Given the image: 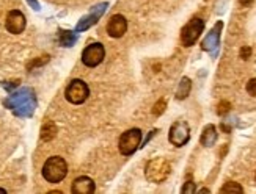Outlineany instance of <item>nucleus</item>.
Listing matches in <instances>:
<instances>
[{"instance_id": "f257e3e1", "label": "nucleus", "mask_w": 256, "mask_h": 194, "mask_svg": "<svg viewBox=\"0 0 256 194\" xmlns=\"http://www.w3.org/2000/svg\"><path fill=\"white\" fill-rule=\"evenodd\" d=\"M3 104L10 108L16 116L30 117L36 108V97H35V92L30 88H22L19 91L13 92Z\"/></svg>"}, {"instance_id": "f03ea898", "label": "nucleus", "mask_w": 256, "mask_h": 194, "mask_svg": "<svg viewBox=\"0 0 256 194\" xmlns=\"http://www.w3.org/2000/svg\"><path fill=\"white\" fill-rule=\"evenodd\" d=\"M68 164L61 156H51L43 166V177L49 183H58L66 177Z\"/></svg>"}, {"instance_id": "7ed1b4c3", "label": "nucleus", "mask_w": 256, "mask_h": 194, "mask_svg": "<svg viewBox=\"0 0 256 194\" xmlns=\"http://www.w3.org/2000/svg\"><path fill=\"white\" fill-rule=\"evenodd\" d=\"M171 172V166L165 158H153L146 164L145 175L150 182L160 183L165 180Z\"/></svg>"}, {"instance_id": "20e7f679", "label": "nucleus", "mask_w": 256, "mask_h": 194, "mask_svg": "<svg viewBox=\"0 0 256 194\" xmlns=\"http://www.w3.org/2000/svg\"><path fill=\"white\" fill-rule=\"evenodd\" d=\"M205 30V21L200 19V17H194L192 21H189V24L182 29L181 32V42L186 47H190L197 42V39L200 38V35Z\"/></svg>"}, {"instance_id": "39448f33", "label": "nucleus", "mask_w": 256, "mask_h": 194, "mask_svg": "<svg viewBox=\"0 0 256 194\" xmlns=\"http://www.w3.org/2000/svg\"><path fill=\"white\" fill-rule=\"evenodd\" d=\"M140 141H142V130L140 128H131V130H127L121 135L118 147H120V152L123 155L129 156L139 149Z\"/></svg>"}, {"instance_id": "423d86ee", "label": "nucleus", "mask_w": 256, "mask_h": 194, "mask_svg": "<svg viewBox=\"0 0 256 194\" xmlns=\"http://www.w3.org/2000/svg\"><path fill=\"white\" fill-rule=\"evenodd\" d=\"M65 96H66L68 102L74 104V105H80V104H84L85 100L88 99L90 89H88L85 81H82V80H72L69 85H68L66 91H65Z\"/></svg>"}, {"instance_id": "0eeeda50", "label": "nucleus", "mask_w": 256, "mask_h": 194, "mask_svg": "<svg viewBox=\"0 0 256 194\" xmlns=\"http://www.w3.org/2000/svg\"><path fill=\"white\" fill-rule=\"evenodd\" d=\"M190 140V127L186 121H176L171 125L170 133H168V141L176 146V147H182L184 144H187Z\"/></svg>"}, {"instance_id": "6e6552de", "label": "nucleus", "mask_w": 256, "mask_h": 194, "mask_svg": "<svg viewBox=\"0 0 256 194\" xmlns=\"http://www.w3.org/2000/svg\"><path fill=\"white\" fill-rule=\"evenodd\" d=\"M104 57H105L104 45L101 42H95V44H90L88 47H85L84 53H82V61H84L85 66L95 68L102 63Z\"/></svg>"}, {"instance_id": "1a4fd4ad", "label": "nucleus", "mask_w": 256, "mask_h": 194, "mask_svg": "<svg viewBox=\"0 0 256 194\" xmlns=\"http://www.w3.org/2000/svg\"><path fill=\"white\" fill-rule=\"evenodd\" d=\"M222 29H223V22L218 21L214 29L209 32L206 35V38L203 39V42H201V49L209 52L212 55V57H215L217 52H218V45H220V33H222Z\"/></svg>"}, {"instance_id": "9d476101", "label": "nucleus", "mask_w": 256, "mask_h": 194, "mask_svg": "<svg viewBox=\"0 0 256 194\" xmlns=\"http://www.w3.org/2000/svg\"><path fill=\"white\" fill-rule=\"evenodd\" d=\"M107 6H108V5L104 2V3H99V5H96V6L91 8L90 14L85 16V17H82V19H80V22H79L77 27H76V30H77V32H85V30L90 29V27H93V25L101 19V16H102V14L105 13Z\"/></svg>"}, {"instance_id": "9b49d317", "label": "nucleus", "mask_w": 256, "mask_h": 194, "mask_svg": "<svg viewBox=\"0 0 256 194\" xmlns=\"http://www.w3.org/2000/svg\"><path fill=\"white\" fill-rule=\"evenodd\" d=\"M25 29V17L21 11L13 10L6 16V30L13 35H19Z\"/></svg>"}, {"instance_id": "f8f14e48", "label": "nucleus", "mask_w": 256, "mask_h": 194, "mask_svg": "<svg viewBox=\"0 0 256 194\" xmlns=\"http://www.w3.org/2000/svg\"><path fill=\"white\" fill-rule=\"evenodd\" d=\"M127 30V21L126 17L121 14H115L110 17V21L107 24V33L112 36V38H121Z\"/></svg>"}, {"instance_id": "ddd939ff", "label": "nucleus", "mask_w": 256, "mask_h": 194, "mask_svg": "<svg viewBox=\"0 0 256 194\" xmlns=\"http://www.w3.org/2000/svg\"><path fill=\"white\" fill-rule=\"evenodd\" d=\"M72 194H93L95 193V182L90 177H79L72 182Z\"/></svg>"}, {"instance_id": "4468645a", "label": "nucleus", "mask_w": 256, "mask_h": 194, "mask_svg": "<svg viewBox=\"0 0 256 194\" xmlns=\"http://www.w3.org/2000/svg\"><path fill=\"white\" fill-rule=\"evenodd\" d=\"M200 141H201V144H203L205 147H212L215 144V141H217V128L212 124L206 125L203 133H201Z\"/></svg>"}, {"instance_id": "2eb2a0df", "label": "nucleus", "mask_w": 256, "mask_h": 194, "mask_svg": "<svg viewBox=\"0 0 256 194\" xmlns=\"http://www.w3.org/2000/svg\"><path fill=\"white\" fill-rule=\"evenodd\" d=\"M190 89H192V81H190V78L189 77H182L181 81H179L178 91H176V99L178 100L186 99L190 94Z\"/></svg>"}, {"instance_id": "dca6fc26", "label": "nucleus", "mask_w": 256, "mask_h": 194, "mask_svg": "<svg viewBox=\"0 0 256 194\" xmlns=\"http://www.w3.org/2000/svg\"><path fill=\"white\" fill-rule=\"evenodd\" d=\"M55 135H57V125L53 122H51V121H48L41 128V140L43 141H51V140L55 138Z\"/></svg>"}, {"instance_id": "f3484780", "label": "nucleus", "mask_w": 256, "mask_h": 194, "mask_svg": "<svg viewBox=\"0 0 256 194\" xmlns=\"http://www.w3.org/2000/svg\"><path fill=\"white\" fill-rule=\"evenodd\" d=\"M58 41L63 47H71V45L77 41V35L72 33V32H60Z\"/></svg>"}, {"instance_id": "a211bd4d", "label": "nucleus", "mask_w": 256, "mask_h": 194, "mask_svg": "<svg viewBox=\"0 0 256 194\" xmlns=\"http://www.w3.org/2000/svg\"><path fill=\"white\" fill-rule=\"evenodd\" d=\"M242 191H244L242 187L236 182H226L220 190V193H242Z\"/></svg>"}, {"instance_id": "6ab92c4d", "label": "nucleus", "mask_w": 256, "mask_h": 194, "mask_svg": "<svg viewBox=\"0 0 256 194\" xmlns=\"http://www.w3.org/2000/svg\"><path fill=\"white\" fill-rule=\"evenodd\" d=\"M165 107H167L165 100H159V102H156V105H154V108H153V115L160 116L163 112H165Z\"/></svg>"}, {"instance_id": "aec40b11", "label": "nucleus", "mask_w": 256, "mask_h": 194, "mask_svg": "<svg viewBox=\"0 0 256 194\" xmlns=\"http://www.w3.org/2000/svg\"><path fill=\"white\" fill-rule=\"evenodd\" d=\"M230 108H231V104H230V102H226V100H223V102L218 104L217 113H218V115H226L228 112H230Z\"/></svg>"}, {"instance_id": "412c9836", "label": "nucleus", "mask_w": 256, "mask_h": 194, "mask_svg": "<svg viewBox=\"0 0 256 194\" xmlns=\"http://www.w3.org/2000/svg\"><path fill=\"white\" fill-rule=\"evenodd\" d=\"M247 92H249L250 96L256 97V78H252L247 83Z\"/></svg>"}, {"instance_id": "4be33fe9", "label": "nucleus", "mask_w": 256, "mask_h": 194, "mask_svg": "<svg viewBox=\"0 0 256 194\" xmlns=\"http://www.w3.org/2000/svg\"><path fill=\"white\" fill-rule=\"evenodd\" d=\"M197 190H195V183L194 182H187L184 187H182V193H190V194H194Z\"/></svg>"}, {"instance_id": "5701e85b", "label": "nucleus", "mask_w": 256, "mask_h": 194, "mask_svg": "<svg viewBox=\"0 0 256 194\" xmlns=\"http://www.w3.org/2000/svg\"><path fill=\"white\" fill-rule=\"evenodd\" d=\"M252 55V49L250 47H242V50H241V58H244V60H247Z\"/></svg>"}, {"instance_id": "b1692460", "label": "nucleus", "mask_w": 256, "mask_h": 194, "mask_svg": "<svg viewBox=\"0 0 256 194\" xmlns=\"http://www.w3.org/2000/svg\"><path fill=\"white\" fill-rule=\"evenodd\" d=\"M17 85H19V80H16V81H11L10 85H8V83H5V81H3V88H6L8 91H11V89H13V88H16Z\"/></svg>"}, {"instance_id": "393cba45", "label": "nucleus", "mask_w": 256, "mask_h": 194, "mask_svg": "<svg viewBox=\"0 0 256 194\" xmlns=\"http://www.w3.org/2000/svg\"><path fill=\"white\" fill-rule=\"evenodd\" d=\"M27 2H29V3L35 8V10H40V3L36 2V0H27Z\"/></svg>"}, {"instance_id": "a878e982", "label": "nucleus", "mask_w": 256, "mask_h": 194, "mask_svg": "<svg viewBox=\"0 0 256 194\" xmlns=\"http://www.w3.org/2000/svg\"><path fill=\"white\" fill-rule=\"evenodd\" d=\"M253 2V0H239V3L242 5V6H247V5H250Z\"/></svg>"}, {"instance_id": "bb28decb", "label": "nucleus", "mask_w": 256, "mask_h": 194, "mask_svg": "<svg viewBox=\"0 0 256 194\" xmlns=\"http://www.w3.org/2000/svg\"><path fill=\"white\" fill-rule=\"evenodd\" d=\"M0 193H2V194H5L6 191H5V190H2V188H0Z\"/></svg>"}]
</instances>
